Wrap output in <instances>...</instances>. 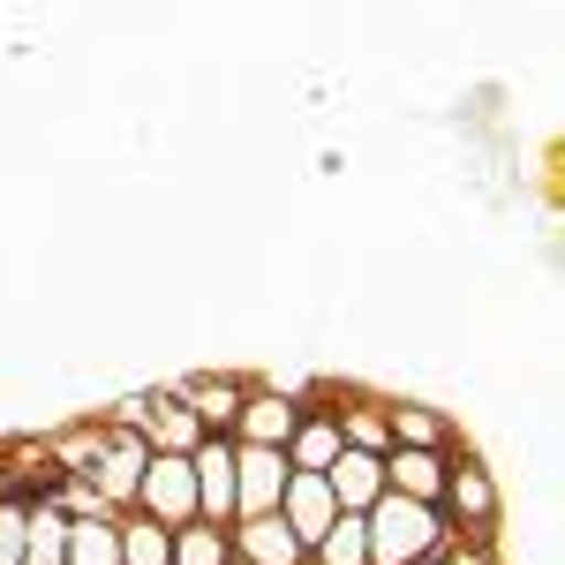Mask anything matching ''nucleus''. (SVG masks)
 <instances>
[{
    "label": "nucleus",
    "instance_id": "obj_8",
    "mask_svg": "<svg viewBox=\"0 0 565 565\" xmlns=\"http://www.w3.org/2000/svg\"><path fill=\"white\" fill-rule=\"evenodd\" d=\"M143 445H151V452H167V460H189V452L204 445V423L174 399V385L143 392Z\"/></svg>",
    "mask_w": 565,
    "mask_h": 565
},
{
    "label": "nucleus",
    "instance_id": "obj_14",
    "mask_svg": "<svg viewBox=\"0 0 565 565\" xmlns=\"http://www.w3.org/2000/svg\"><path fill=\"white\" fill-rule=\"evenodd\" d=\"M45 460L61 468V476H84L106 460V423L98 415H84V423H68V430H45Z\"/></svg>",
    "mask_w": 565,
    "mask_h": 565
},
{
    "label": "nucleus",
    "instance_id": "obj_25",
    "mask_svg": "<svg viewBox=\"0 0 565 565\" xmlns=\"http://www.w3.org/2000/svg\"><path fill=\"white\" fill-rule=\"evenodd\" d=\"M234 565H242V558H234Z\"/></svg>",
    "mask_w": 565,
    "mask_h": 565
},
{
    "label": "nucleus",
    "instance_id": "obj_18",
    "mask_svg": "<svg viewBox=\"0 0 565 565\" xmlns=\"http://www.w3.org/2000/svg\"><path fill=\"white\" fill-rule=\"evenodd\" d=\"M309 565H370V535H362V513H340V521L317 535Z\"/></svg>",
    "mask_w": 565,
    "mask_h": 565
},
{
    "label": "nucleus",
    "instance_id": "obj_11",
    "mask_svg": "<svg viewBox=\"0 0 565 565\" xmlns=\"http://www.w3.org/2000/svg\"><path fill=\"white\" fill-rule=\"evenodd\" d=\"M226 543H234V558H242V565H309V551L287 535V521H279V513L234 521V527H226Z\"/></svg>",
    "mask_w": 565,
    "mask_h": 565
},
{
    "label": "nucleus",
    "instance_id": "obj_22",
    "mask_svg": "<svg viewBox=\"0 0 565 565\" xmlns=\"http://www.w3.org/2000/svg\"><path fill=\"white\" fill-rule=\"evenodd\" d=\"M0 565H23V505H0Z\"/></svg>",
    "mask_w": 565,
    "mask_h": 565
},
{
    "label": "nucleus",
    "instance_id": "obj_12",
    "mask_svg": "<svg viewBox=\"0 0 565 565\" xmlns=\"http://www.w3.org/2000/svg\"><path fill=\"white\" fill-rule=\"evenodd\" d=\"M385 423L392 445H407V452H452V415L430 399H385Z\"/></svg>",
    "mask_w": 565,
    "mask_h": 565
},
{
    "label": "nucleus",
    "instance_id": "obj_17",
    "mask_svg": "<svg viewBox=\"0 0 565 565\" xmlns=\"http://www.w3.org/2000/svg\"><path fill=\"white\" fill-rule=\"evenodd\" d=\"M68 565H121V513L68 521Z\"/></svg>",
    "mask_w": 565,
    "mask_h": 565
},
{
    "label": "nucleus",
    "instance_id": "obj_3",
    "mask_svg": "<svg viewBox=\"0 0 565 565\" xmlns=\"http://www.w3.org/2000/svg\"><path fill=\"white\" fill-rule=\"evenodd\" d=\"M129 513H143L151 527H189L196 521V476H189V460H167V452H151L143 460V476H136V505Z\"/></svg>",
    "mask_w": 565,
    "mask_h": 565
},
{
    "label": "nucleus",
    "instance_id": "obj_1",
    "mask_svg": "<svg viewBox=\"0 0 565 565\" xmlns=\"http://www.w3.org/2000/svg\"><path fill=\"white\" fill-rule=\"evenodd\" d=\"M362 535H370V565H415V558H437L452 543V527L437 505H415V498H377L362 513Z\"/></svg>",
    "mask_w": 565,
    "mask_h": 565
},
{
    "label": "nucleus",
    "instance_id": "obj_16",
    "mask_svg": "<svg viewBox=\"0 0 565 565\" xmlns=\"http://www.w3.org/2000/svg\"><path fill=\"white\" fill-rule=\"evenodd\" d=\"M23 565H68V521L45 498L23 505Z\"/></svg>",
    "mask_w": 565,
    "mask_h": 565
},
{
    "label": "nucleus",
    "instance_id": "obj_10",
    "mask_svg": "<svg viewBox=\"0 0 565 565\" xmlns=\"http://www.w3.org/2000/svg\"><path fill=\"white\" fill-rule=\"evenodd\" d=\"M445 476H452V452H407V445H392V452H385V490H392V498L437 505V498H445Z\"/></svg>",
    "mask_w": 565,
    "mask_h": 565
},
{
    "label": "nucleus",
    "instance_id": "obj_23",
    "mask_svg": "<svg viewBox=\"0 0 565 565\" xmlns=\"http://www.w3.org/2000/svg\"><path fill=\"white\" fill-rule=\"evenodd\" d=\"M8 498H15V490H8V476H0V505H8Z\"/></svg>",
    "mask_w": 565,
    "mask_h": 565
},
{
    "label": "nucleus",
    "instance_id": "obj_24",
    "mask_svg": "<svg viewBox=\"0 0 565 565\" xmlns=\"http://www.w3.org/2000/svg\"><path fill=\"white\" fill-rule=\"evenodd\" d=\"M415 565H437V558H415Z\"/></svg>",
    "mask_w": 565,
    "mask_h": 565
},
{
    "label": "nucleus",
    "instance_id": "obj_21",
    "mask_svg": "<svg viewBox=\"0 0 565 565\" xmlns=\"http://www.w3.org/2000/svg\"><path fill=\"white\" fill-rule=\"evenodd\" d=\"M437 565H505V558H498V543H468V535H452V543L437 551Z\"/></svg>",
    "mask_w": 565,
    "mask_h": 565
},
{
    "label": "nucleus",
    "instance_id": "obj_5",
    "mask_svg": "<svg viewBox=\"0 0 565 565\" xmlns=\"http://www.w3.org/2000/svg\"><path fill=\"white\" fill-rule=\"evenodd\" d=\"M287 452H264V445H234V521H257L279 513V490H287Z\"/></svg>",
    "mask_w": 565,
    "mask_h": 565
},
{
    "label": "nucleus",
    "instance_id": "obj_19",
    "mask_svg": "<svg viewBox=\"0 0 565 565\" xmlns=\"http://www.w3.org/2000/svg\"><path fill=\"white\" fill-rule=\"evenodd\" d=\"M121 565H174V535L143 513H121Z\"/></svg>",
    "mask_w": 565,
    "mask_h": 565
},
{
    "label": "nucleus",
    "instance_id": "obj_4",
    "mask_svg": "<svg viewBox=\"0 0 565 565\" xmlns=\"http://www.w3.org/2000/svg\"><path fill=\"white\" fill-rule=\"evenodd\" d=\"M174 399L204 423V437H234L242 423V399H249V377L242 370H196V377H181Z\"/></svg>",
    "mask_w": 565,
    "mask_h": 565
},
{
    "label": "nucleus",
    "instance_id": "obj_6",
    "mask_svg": "<svg viewBox=\"0 0 565 565\" xmlns=\"http://www.w3.org/2000/svg\"><path fill=\"white\" fill-rule=\"evenodd\" d=\"M189 476H196V521L234 527V437H204L189 452Z\"/></svg>",
    "mask_w": 565,
    "mask_h": 565
},
{
    "label": "nucleus",
    "instance_id": "obj_9",
    "mask_svg": "<svg viewBox=\"0 0 565 565\" xmlns=\"http://www.w3.org/2000/svg\"><path fill=\"white\" fill-rule=\"evenodd\" d=\"M279 521H287V535H295L302 551H317V535L340 521V505H332L324 476H287V490H279Z\"/></svg>",
    "mask_w": 565,
    "mask_h": 565
},
{
    "label": "nucleus",
    "instance_id": "obj_7",
    "mask_svg": "<svg viewBox=\"0 0 565 565\" xmlns=\"http://www.w3.org/2000/svg\"><path fill=\"white\" fill-rule=\"evenodd\" d=\"M302 423V407L287 392H271L264 377H249V399H242V423H234V445H264V452H287V437Z\"/></svg>",
    "mask_w": 565,
    "mask_h": 565
},
{
    "label": "nucleus",
    "instance_id": "obj_2",
    "mask_svg": "<svg viewBox=\"0 0 565 565\" xmlns=\"http://www.w3.org/2000/svg\"><path fill=\"white\" fill-rule=\"evenodd\" d=\"M437 513L452 535H468V543H498V521H505V498H498V476L482 468L476 452L460 460L452 452V476H445V498H437Z\"/></svg>",
    "mask_w": 565,
    "mask_h": 565
},
{
    "label": "nucleus",
    "instance_id": "obj_20",
    "mask_svg": "<svg viewBox=\"0 0 565 565\" xmlns=\"http://www.w3.org/2000/svg\"><path fill=\"white\" fill-rule=\"evenodd\" d=\"M174 565H234V543H226V527H212V521L174 527Z\"/></svg>",
    "mask_w": 565,
    "mask_h": 565
},
{
    "label": "nucleus",
    "instance_id": "obj_15",
    "mask_svg": "<svg viewBox=\"0 0 565 565\" xmlns=\"http://www.w3.org/2000/svg\"><path fill=\"white\" fill-rule=\"evenodd\" d=\"M340 452H348V445H340V423H332V415H302L295 437H287V468H295V476H324Z\"/></svg>",
    "mask_w": 565,
    "mask_h": 565
},
{
    "label": "nucleus",
    "instance_id": "obj_13",
    "mask_svg": "<svg viewBox=\"0 0 565 565\" xmlns=\"http://www.w3.org/2000/svg\"><path fill=\"white\" fill-rule=\"evenodd\" d=\"M324 490H332L340 513H370V505L385 498V460H370V452H340V460L324 468Z\"/></svg>",
    "mask_w": 565,
    "mask_h": 565
}]
</instances>
